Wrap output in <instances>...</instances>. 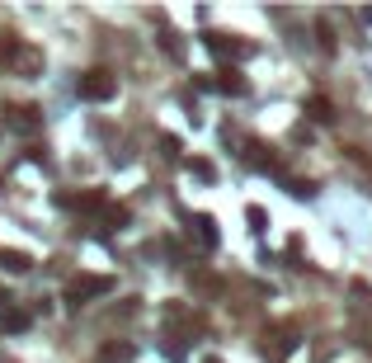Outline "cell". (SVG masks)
Wrapping results in <instances>:
<instances>
[{
  "label": "cell",
  "instance_id": "obj_14",
  "mask_svg": "<svg viewBox=\"0 0 372 363\" xmlns=\"http://www.w3.org/2000/svg\"><path fill=\"white\" fill-rule=\"evenodd\" d=\"M203 363H217V359H203Z\"/></svg>",
  "mask_w": 372,
  "mask_h": 363
},
{
  "label": "cell",
  "instance_id": "obj_7",
  "mask_svg": "<svg viewBox=\"0 0 372 363\" xmlns=\"http://www.w3.org/2000/svg\"><path fill=\"white\" fill-rule=\"evenodd\" d=\"M0 269H10V274H29L33 260L24 250H5V255H0Z\"/></svg>",
  "mask_w": 372,
  "mask_h": 363
},
{
  "label": "cell",
  "instance_id": "obj_11",
  "mask_svg": "<svg viewBox=\"0 0 372 363\" xmlns=\"http://www.w3.org/2000/svg\"><path fill=\"white\" fill-rule=\"evenodd\" d=\"M311 118H330V104H326V99H311Z\"/></svg>",
  "mask_w": 372,
  "mask_h": 363
},
{
  "label": "cell",
  "instance_id": "obj_1",
  "mask_svg": "<svg viewBox=\"0 0 372 363\" xmlns=\"http://www.w3.org/2000/svg\"><path fill=\"white\" fill-rule=\"evenodd\" d=\"M76 95L90 99V104H109V99L118 95V76L104 71V66H94V71H85V76L76 80Z\"/></svg>",
  "mask_w": 372,
  "mask_h": 363
},
{
  "label": "cell",
  "instance_id": "obj_2",
  "mask_svg": "<svg viewBox=\"0 0 372 363\" xmlns=\"http://www.w3.org/2000/svg\"><path fill=\"white\" fill-rule=\"evenodd\" d=\"M113 288V279H104V274H80V279H71V288H66V302L71 307H85L90 298H104Z\"/></svg>",
  "mask_w": 372,
  "mask_h": 363
},
{
  "label": "cell",
  "instance_id": "obj_4",
  "mask_svg": "<svg viewBox=\"0 0 372 363\" xmlns=\"http://www.w3.org/2000/svg\"><path fill=\"white\" fill-rule=\"evenodd\" d=\"M203 43H207V48L217 52V57H245V43H236V38H226V33H207V38H203Z\"/></svg>",
  "mask_w": 372,
  "mask_h": 363
},
{
  "label": "cell",
  "instance_id": "obj_9",
  "mask_svg": "<svg viewBox=\"0 0 372 363\" xmlns=\"http://www.w3.org/2000/svg\"><path fill=\"white\" fill-rule=\"evenodd\" d=\"M198 236H203V246H217V222H212V217H198Z\"/></svg>",
  "mask_w": 372,
  "mask_h": 363
},
{
  "label": "cell",
  "instance_id": "obj_12",
  "mask_svg": "<svg viewBox=\"0 0 372 363\" xmlns=\"http://www.w3.org/2000/svg\"><path fill=\"white\" fill-rule=\"evenodd\" d=\"M245 217H250V227H255V231H264V208H250Z\"/></svg>",
  "mask_w": 372,
  "mask_h": 363
},
{
  "label": "cell",
  "instance_id": "obj_3",
  "mask_svg": "<svg viewBox=\"0 0 372 363\" xmlns=\"http://www.w3.org/2000/svg\"><path fill=\"white\" fill-rule=\"evenodd\" d=\"M5 127L29 137L33 127H38V109H33V104H10V109H5Z\"/></svg>",
  "mask_w": 372,
  "mask_h": 363
},
{
  "label": "cell",
  "instance_id": "obj_13",
  "mask_svg": "<svg viewBox=\"0 0 372 363\" xmlns=\"http://www.w3.org/2000/svg\"><path fill=\"white\" fill-rule=\"evenodd\" d=\"M0 307H10V293H5V288H0Z\"/></svg>",
  "mask_w": 372,
  "mask_h": 363
},
{
  "label": "cell",
  "instance_id": "obj_10",
  "mask_svg": "<svg viewBox=\"0 0 372 363\" xmlns=\"http://www.w3.org/2000/svg\"><path fill=\"white\" fill-rule=\"evenodd\" d=\"M132 359V345H109L104 349V363H127Z\"/></svg>",
  "mask_w": 372,
  "mask_h": 363
},
{
  "label": "cell",
  "instance_id": "obj_8",
  "mask_svg": "<svg viewBox=\"0 0 372 363\" xmlns=\"http://www.w3.org/2000/svg\"><path fill=\"white\" fill-rule=\"evenodd\" d=\"M62 203H66V208H99V203H104V193H99V189H90V193H71V198H62Z\"/></svg>",
  "mask_w": 372,
  "mask_h": 363
},
{
  "label": "cell",
  "instance_id": "obj_6",
  "mask_svg": "<svg viewBox=\"0 0 372 363\" xmlns=\"http://www.w3.org/2000/svg\"><path fill=\"white\" fill-rule=\"evenodd\" d=\"M203 85H212V90H222V95H245V80L236 76V71H222L217 80H203Z\"/></svg>",
  "mask_w": 372,
  "mask_h": 363
},
{
  "label": "cell",
  "instance_id": "obj_5",
  "mask_svg": "<svg viewBox=\"0 0 372 363\" xmlns=\"http://www.w3.org/2000/svg\"><path fill=\"white\" fill-rule=\"evenodd\" d=\"M29 326H33V316L24 312V307H5V316H0V331L19 335V331H29Z\"/></svg>",
  "mask_w": 372,
  "mask_h": 363
}]
</instances>
